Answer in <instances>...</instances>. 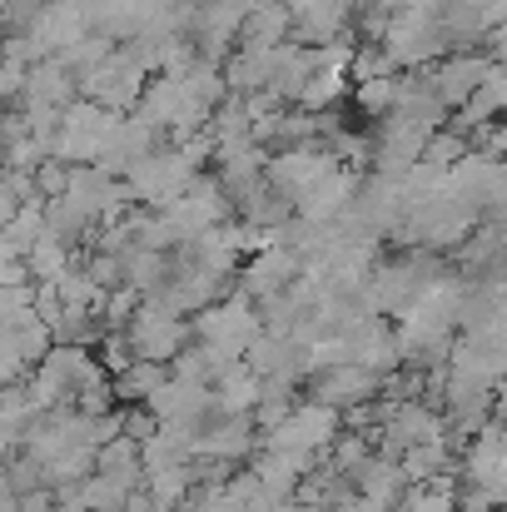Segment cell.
Segmentation results:
<instances>
[{
	"label": "cell",
	"instance_id": "obj_1",
	"mask_svg": "<svg viewBox=\"0 0 507 512\" xmlns=\"http://www.w3.org/2000/svg\"><path fill=\"white\" fill-rule=\"evenodd\" d=\"M338 433H343V413L329 408V403H319V398H309V403H294V408H289V418H284L279 428L259 433V448L294 453V458L314 463V458H324V453L334 448Z\"/></svg>",
	"mask_w": 507,
	"mask_h": 512
},
{
	"label": "cell",
	"instance_id": "obj_2",
	"mask_svg": "<svg viewBox=\"0 0 507 512\" xmlns=\"http://www.w3.org/2000/svg\"><path fill=\"white\" fill-rule=\"evenodd\" d=\"M194 174L199 165L179 150V145H160V150H150L145 160H135L130 174H125V189H130V204H145V209H165L174 204L189 184H194Z\"/></svg>",
	"mask_w": 507,
	"mask_h": 512
},
{
	"label": "cell",
	"instance_id": "obj_3",
	"mask_svg": "<svg viewBox=\"0 0 507 512\" xmlns=\"http://www.w3.org/2000/svg\"><path fill=\"white\" fill-rule=\"evenodd\" d=\"M115 110H105V105H95V100H75V105H65V115H60V130H55V160H65V165H95L100 155H105V145H110V135H115Z\"/></svg>",
	"mask_w": 507,
	"mask_h": 512
},
{
	"label": "cell",
	"instance_id": "obj_4",
	"mask_svg": "<svg viewBox=\"0 0 507 512\" xmlns=\"http://www.w3.org/2000/svg\"><path fill=\"white\" fill-rule=\"evenodd\" d=\"M145 85H150V75H145V65L130 55V45H125V50L115 45L100 65H90V70L80 75V95L95 100V105H105V110H115V115H130V110L140 105Z\"/></svg>",
	"mask_w": 507,
	"mask_h": 512
},
{
	"label": "cell",
	"instance_id": "obj_5",
	"mask_svg": "<svg viewBox=\"0 0 507 512\" xmlns=\"http://www.w3.org/2000/svg\"><path fill=\"white\" fill-rule=\"evenodd\" d=\"M125 334L135 343V358H155V363H174V353L194 339V324L169 309L165 299H140L135 319L125 324Z\"/></svg>",
	"mask_w": 507,
	"mask_h": 512
},
{
	"label": "cell",
	"instance_id": "obj_6",
	"mask_svg": "<svg viewBox=\"0 0 507 512\" xmlns=\"http://www.w3.org/2000/svg\"><path fill=\"white\" fill-rule=\"evenodd\" d=\"M259 329H264V319H259V309L244 304V299H214V304H204V309L194 314V339L219 343V348H229V353H239V358H244L249 343L259 339Z\"/></svg>",
	"mask_w": 507,
	"mask_h": 512
},
{
	"label": "cell",
	"instance_id": "obj_7",
	"mask_svg": "<svg viewBox=\"0 0 507 512\" xmlns=\"http://www.w3.org/2000/svg\"><path fill=\"white\" fill-rule=\"evenodd\" d=\"M378 393H383V373H373V368H363V363H353V358L319 368L314 383H309V398L329 403V408H338V413L363 408V403L378 398Z\"/></svg>",
	"mask_w": 507,
	"mask_h": 512
},
{
	"label": "cell",
	"instance_id": "obj_8",
	"mask_svg": "<svg viewBox=\"0 0 507 512\" xmlns=\"http://www.w3.org/2000/svg\"><path fill=\"white\" fill-rule=\"evenodd\" d=\"M80 100V75L60 60V55H45L25 70V85H20V110H45V115H65V105Z\"/></svg>",
	"mask_w": 507,
	"mask_h": 512
},
{
	"label": "cell",
	"instance_id": "obj_9",
	"mask_svg": "<svg viewBox=\"0 0 507 512\" xmlns=\"http://www.w3.org/2000/svg\"><path fill=\"white\" fill-rule=\"evenodd\" d=\"M304 274V259H299V249H289V244H264V249H254V259H244V269H239V284H244V294H254V299H269V294H284L294 279Z\"/></svg>",
	"mask_w": 507,
	"mask_h": 512
},
{
	"label": "cell",
	"instance_id": "obj_10",
	"mask_svg": "<svg viewBox=\"0 0 507 512\" xmlns=\"http://www.w3.org/2000/svg\"><path fill=\"white\" fill-rule=\"evenodd\" d=\"M259 448V428L249 418L209 413V423L194 433V458H219V463H244Z\"/></svg>",
	"mask_w": 507,
	"mask_h": 512
},
{
	"label": "cell",
	"instance_id": "obj_11",
	"mask_svg": "<svg viewBox=\"0 0 507 512\" xmlns=\"http://www.w3.org/2000/svg\"><path fill=\"white\" fill-rule=\"evenodd\" d=\"M488 75H493V60H483V55H448L443 65H433L428 80L443 95V105H463Z\"/></svg>",
	"mask_w": 507,
	"mask_h": 512
},
{
	"label": "cell",
	"instance_id": "obj_12",
	"mask_svg": "<svg viewBox=\"0 0 507 512\" xmlns=\"http://www.w3.org/2000/svg\"><path fill=\"white\" fill-rule=\"evenodd\" d=\"M259 373L249 363H234L229 373H219L209 388H214V413H229V418H249L254 403H259Z\"/></svg>",
	"mask_w": 507,
	"mask_h": 512
},
{
	"label": "cell",
	"instance_id": "obj_13",
	"mask_svg": "<svg viewBox=\"0 0 507 512\" xmlns=\"http://www.w3.org/2000/svg\"><path fill=\"white\" fill-rule=\"evenodd\" d=\"M95 473H110L120 478L125 488H140L145 483V458H140V443L130 433H115L110 443L95 448Z\"/></svg>",
	"mask_w": 507,
	"mask_h": 512
},
{
	"label": "cell",
	"instance_id": "obj_14",
	"mask_svg": "<svg viewBox=\"0 0 507 512\" xmlns=\"http://www.w3.org/2000/svg\"><path fill=\"white\" fill-rule=\"evenodd\" d=\"M169 378V363H155V358H135L125 373H115L110 383H115V398H120V408H130V403H150L155 398V388Z\"/></svg>",
	"mask_w": 507,
	"mask_h": 512
},
{
	"label": "cell",
	"instance_id": "obj_15",
	"mask_svg": "<svg viewBox=\"0 0 507 512\" xmlns=\"http://www.w3.org/2000/svg\"><path fill=\"white\" fill-rule=\"evenodd\" d=\"M70 254H75V249L45 229V234L30 244V254H25V269H30V279H35V284H55V279H60V274L75 264Z\"/></svg>",
	"mask_w": 507,
	"mask_h": 512
},
{
	"label": "cell",
	"instance_id": "obj_16",
	"mask_svg": "<svg viewBox=\"0 0 507 512\" xmlns=\"http://www.w3.org/2000/svg\"><path fill=\"white\" fill-rule=\"evenodd\" d=\"M75 493H80V508L85 512H125L135 488H125V483L110 478V473H85V478L75 483Z\"/></svg>",
	"mask_w": 507,
	"mask_h": 512
},
{
	"label": "cell",
	"instance_id": "obj_17",
	"mask_svg": "<svg viewBox=\"0 0 507 512\" xmlns=\"http://www.w3.org/2000/svg\"><path fill=\"white\" fill-rule=\"evenodd\" d=\"M30 368H35V363H30V358L15 348V339L5 334V339H0V383H25Z\"/></svg>",
	"mask_w": 507,
	"mask_h": 512
},
{
	"label": "cell",
	"instance_id": "obj_18",
	"mask_svg": "<svg viewBox=\"0 0 507 512\" xmlns=\"http://www.w3.org/2000/svg\"><path fill=\"white\" fill-rule=\"evenodd\" d=\"M15 498V488H10V478H5V463H0V503H10Z\"/></svg>",
	"mask_w": 507,
	"mask_h": 512
},
{
	"label": "cell",
	"instance_id": "obj_19",
	"mask_svg": "<svg viewBox=\"0 0 507 512\" xmlns=\"http://www.w3.org/2000/svg\"><path fill=\"white\" fill-rule=\"evenodd\" d=\"M0 388H5V383H0Z\"/></svg>",
	"mask_w": 507,
	"mask_h": 512
}]
</instances>
